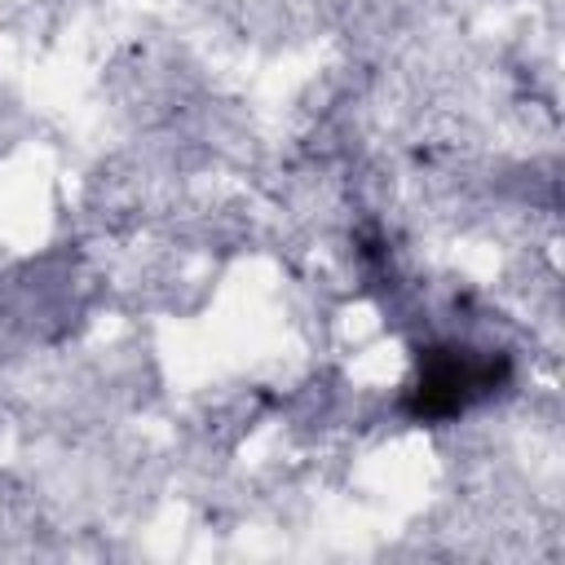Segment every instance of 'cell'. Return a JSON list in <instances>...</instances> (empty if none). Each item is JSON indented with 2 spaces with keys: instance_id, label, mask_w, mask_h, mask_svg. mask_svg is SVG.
Returning <instances> with one entry per match:
<instances>
[{
  "instance_id": "obj_1",
  "label": "cell",
  "mask_w": 565,
  "mask_h": 565,
  "mask_svg": "<svg viewBox=\"0 0 565 565\" xmlns=\"http://www.w3.org/2000/svg\"><path fill=\"white\" fill-rule=\"evenodd\" d=\"M486 388H490V366H477V362L459 358L455 349H446L424 366V375L415 384V411L419 415H455L468 406V397H477Z\"/></svg>"
}]
</instances>
